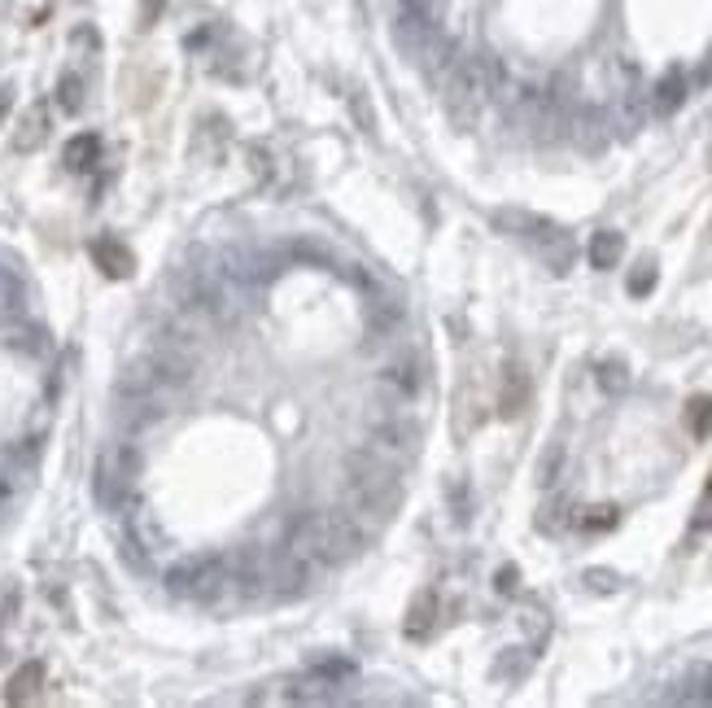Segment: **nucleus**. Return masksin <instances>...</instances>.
Instances as JSON below:
<instances>
[{
	"mask_svg": "<svg viewBox=\"0 0 712 708\" xmlns=\"http://www.w3.org/2000/svg\"><path fill=\"white\" fill-rule=\"evenodd\" d=\"M687 424H691L696 437H709L712 433V398H696V402L687 407Z\"/></svg>",
	"mask_w": 712,
	"mask_h": 708,
	"instance_id": "obj_18",
	"label": "nucleus"
},
{
	"mask_svg": "<svg viewBox=\"0 0 712 708\" xmlns=\"http://www.w3.org/2000/svg\"><path fill=\"white\" fill-rule=\"evenodd\" d=\"M351 110H355L358 132H371V127H376V114L367 110V101H363V92H351Z\"/></svg>",
	"mask_w": 712,
	"mask_h": 708,
	"instance_id": "obj_20",
	"label": "nucleus"
},
{
	"mask_svg": "<svg viewBox=\"0 0 712 708\" xmlns=\"http://www.w3.org/2000/svg\"><path fill=\"white\" fill-rule=\"evenodd\" d=\"M367 450H371V455H380L384 464L402 468V464H411V459H415V450H420V429H415V424H406L402 415L376 420V424H371V433H367Z\"/></svg>",
	"mask_w": 712,
	"mask_h": 708,
	"instance_id": "obj_6",
	"label": "nucleus"
},
{
	"mask_svg": "<svg viewBox=\"0 0 712 708\" xmlns=\"http://www.w3.org/2000/svg\"><path fill=\"white\" fill-rule=\"evenodd\" d=\"M294 556L311 560L315 569H337V564H351L358 551L367 547V529L358 525L355 516L342 507V512H307L289 525V543H285Z\"/></svg>",
	"mask_w": 712,
	"mask_h": 708,
	"instance_id": "obj_1",
	"label": "nucleus"
},
{
	"mask_svg": "<svg viewBox=\"0 0 712 708\" xmlns=\"http://www.w3.org/2000/svg\"><path fill=\"white\" fill-rule=\"evenodd\" d=\"M57 110H61V114H79V110H83V79H79L74 70L57 79Z\"/></svg>",
	"mask_w": 712,
	"mask_h": 708,
	"instance_id": "obj_15",
	"label": "nucleus"
},
{
	"mask_svg": "<svg viewBox=\"0 0 712 708\" xmlns=\"http://www.w3.org/2000/svg\"><path fill=\"white\" fill-rule=\"evenodd\" d=\"M525 398H529V380H525V372H520V367H507V380H503V411L516 415V411L525 407Z\"/></svg>",
	"mask_w": 712,
	"mask_h": 708,
	"instance_id": "obj_16",
	"label": "nucleus"
},
{
	"mask_svg": "<svg viewBox=\"0 0 712 708\" xmlns=\"http://www.w3.org/2000/svg\"><path fill=\"white\" fill-rule=\"evenodd\" d=\"M433 621H437V595L433 591H424L415 604H411V613H406V639H428V630H433Z\"/></svg>",
	"mask_w": 712,
	"mask_h": 708,
	"instance_id": "obj_12",
	"label": "nucleus"
},
{
	"mask_svg": "<svg viewBox=\"0 0 712 708\" xmlns=\"http://www.w3.org/2000/svg\"><path fill=\"white\" fill-rule=\"evenodd\" d=\"M621 254H625L621 232H595V241H590V263H595L599 272L617 267V263H621Z\"/></svg>",
	"mask_w": 712,
	"mask_h": 708,
	"instance_id": "obj_14",
	"label": "nucleus"
},
{
	"mask_svg": "<svg viewBox=\"0 0 712 708\" xmlns=\"http://www.w3.org/2000/svg\"><path fill=\"white\" fill-rule=\"evenodd\" d=\"M39 696H44V665H39V661H26V665L9 678L4 700H9V705H35Z\"/></svg>",
	"mask_w": 712,
	"mask_h": 708,
	"instance_id": "obj_11",
	"label": "nucleus"
},
{
	"mask_svg": "<svg viewBox=\"0 0 712 708\" xmlns=\"http://www.w3.org/2000/svg\"><path fill=\"white\" fill-rule=\"evenodd\" d=\"M682 92H687V83H682V75L674 70V75H669V79H661V88H656V110H661V114H669V110L682 101Z\"/></svg>",
	"mask_w": 712,
	"mask_h": 708,
	"instance_id": "obj_17",
	"label": "nucleus"
},
{
	"mask_svg": "<svg viewBox=\"0 0 712 708\" xmlns=\"http://www.w3.org/2000/svg\"><path fill=\"white\" fill-rule=\"evenodd\" d=\"M700 512H704V525L712 521V486H709V494H704V503H700Z\"/></svg>",
	"mask_w": 712,
	"mask_h": 708,
	"instance_id": "obj_26",
	"label": "nucleus"
},
{
	"mask_svg": "<svg viewBox=\"0 0 712 708\" xmlns=\"http://www.w3.org/2000/svg\"><path fill=\"white\" fill-rule=\"evenodd\" d=\"M9 105H13V88H0V123L9 118Z\"/></svg>",
	"mask_w": 712,
	"mask_h": 708,
	"instance_id": "obj_25",
	"label": "nucleus"
},
{
	"mask_svg": "<svg viewBox=\"0 0 712 708\" xmlns=\"http://www.w3.org/2000/svg\"><path fill=\"white\" fill-rule=\"evenodd\" d=\"M166 0H145V13H140V26H153V18H158V9H162Z\"/></svg>",
	"mask_w": 712,
	"mask_h": 708,
	"instance_id": "obj_22",
	"label": "nucleus"
},
{
	"mask_svg": "<svg viewBox=\"0 0 712 708\" xmlns=\"http://www.w3.org/2000/svg\"><path fill=\"white\" fill-rule=\"evenodd\" d=\"M498 591H516V569H503L498 573Z\"/></svg>",
	"mask_w": 712,
	"mask_h": 708,
	"instance_id": "obj_24",
	"label": "nucleus"
},
{
	"mask_svg": "<svg viewBox=\"0 0 712 708\" xmlns=\"http://www.w3.org/2000/svg\"><path fill=\"white\" fill-rule=\"evenodd\" d=\"M398 499H402V481H398L393 464H384L367 446L355 450V455H346V512L355 516L367 534H376L393 516Z\"/></svg>",
	"mask_w": 712,
	"mask_h": 708,
	"instance_id": "obj_2",
	"label": "nucleus"
},
{
	"mask_svg": "<svg viewBox=\"0 0 712 708\" xmlns=\"http://www.w3.org/2000/svg\"><path fill=\"white\" fill-rule=\"evenodd\" d=\"M494 228L507 232V237H516V241H525V245H529V250H533L551 272H569V267H573L577 245H573L569 232L555 228L551 219L529 215V210H498V215H494Z\"/></svg>",
	"mask_w": 712,
	"mask_h": 708,
	"instance_id": "obj_4",
	"label": "nucleus"
},
{
	"mask_svg": "<svg viewBox=\"0 0 712 708\" xmlns=\"http://www.w3.org/2000/svg\"><path fill=\"white\" fill-rule=\"evenodd\" d=\"M92 259H96V267H101L105 276H114V281L131 276V250H127L123 241H114V237H96V241H92Z\"/></svg>",
	"mask_w": 712,
	"mask_h": 708,
	"instance_id": "obj_10",
	"label": "nucleus"
},
{
	"mask_svg": "<svg viewBox=\"0 0 712 708\" xmlns=\"http://www.w3.org/2000/svg\"><path fill=\"white\" fill-rule=\"evenodd\" d=\"M652 285H656V263H639L630 276V294L643 298V294H652Z\"/></svg>",
	"mask_w": 712,
	"mask_h": 708,
	"instance_id": "obj_19",
	"label": "nucleus"
},
{
	"mask_svg": "<svg viewBox=\"0 0 712 708\" xmlns=\"http://www.w3.org/2000/svg\"><path fill=\"white\" fill-rule=\"evenodd\" d=\"M586 582H590V586H599V591H612V582H617V578H612V573H586Z\"/></svg>",
	"mask_w": 712,
	"mask_h": 708,
	"instance_id": "obj_23",
	"label": "nucleus"
},
{
	"mask_svg": "<svg viewBox=\"0 0 712 708\" xmlns=\"http://www.w3.org/2000/svg\"><path fill=\"white\" fill-rule=\"evenodd\" d=\"M223 145H228V123H223L219 114L202 118V127L193 132V153H197L202 162H219V158H223Z\"/></svg>",
	"mask_w": 712,
	"mask_h": 708,
	"instance_id": "obj_9",
	"label": "nucleus"
},
{
	"mask_svg": "<svg viewBox=\"0 0 712 708\" xmlns=\"http://www.w3.org/2000/svg\"><path fill=\"white\" fill-rule=\"evenodd\" d=\"M599 380H604V389H625V363H604V372H599Z\"/></svg>",
	"mask_w": 712,
	"mask_h": 708,
	"instance_id": "obj_21",
	"label": "nucleus"
},
{
	"mask_svg": "<svg viewBox=\"0 0 712 708\" xmlns=\"http://www.w3.org/2000/svg\"><path fill=\"white\" fill-rule=\"evenodd\" d=\"M420 385H424L420 363H389L376 376V402L389 407V411H402V407H411L420 398Z\"/></svg>",
	"mask_w": 712,
	"mask_h": 708,
	"instance_id": "obj_7",
	"label": "nucleus"
},
{
	"mask_svg": "<svg viewBox=\"0 0 712 708\" xmlns=\"http://www.w3.org/2000/svg\"><path fill=\"white\" fill-rule=\"evenodd\" d=\"M437 79H441V105L459 132L476 127L490 96L498 92V66L490 57H476V53H455V61Z\"/></svg>",
	"mask_w": 712,
	"mask_h": 708,
	"instance_id": "obj_3",
	"label": "nucleus"
},
{
	"mask_svg": "<svg viewBox=\"0 0 712 708\" xmlns=\"http://www.w3.org/2000/svg\"><path fill=\"white\" fill-rule=\"evenodd\" d=\"M66 171H92L96 167V158H101V140L92 136V132H83V136H74L70 145H66Z\"/></svg>",
	"mask_w": 712,
	"mask_h": 708,
	"instance_id": "obj_13",
	"label": "nucleus"
},
{
	"mask_svg": "<svg viewBox=\"0 0 712 708\" xmlns=\"http://www.w3.org/2000/svg\"><path fill=\"white\" fill-rule=\"evenodd\" d=\"M166 586L175 599L184 604H202V608H215L223 604L228 595L237 599V586H232V564L215 560V556H202V560H184L166 573Z\"/></svg>",
	"mask_w": 712,
	"mask_h": 708,
	"instance_id": "obj_5",
	"label": "nucleus"
},
{
	"mask_svg": "<svg viewBox=\"0 0 712 708\" xmlns=\"http://www.w3.org/2000/svg\"><path fill=\"white\" fill-rule=\"evenodd\" d=\"M48 132H53V114H48V105H44V101H35V105H31V110L18 118V132H13V153H35V149H44Z\"/></svg>",
	"mask_w": 712,
	"mask_h": 708,
	"instance_id": "obj_8",
	"label": "nucleus"
}]
</instances>
